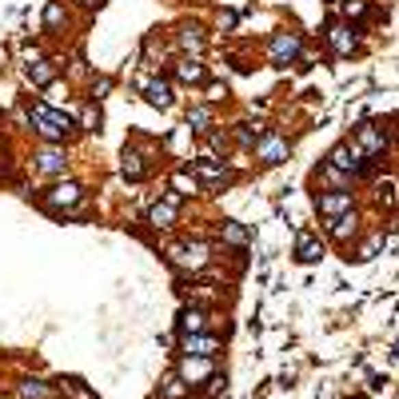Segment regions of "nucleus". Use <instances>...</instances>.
<instances>
[{
	"label": "nucleus",
	"mask_w": 399,
	"mask_h": 399,
	"mask_svg": "<svg viewBox=\"0 0 399 399\" xmlns=\"http://www.w3.org/2000/svg\"><path fill=\"white\" fill-rule=\"evenodd\" d=\"M28 120H32V128L44 136V140H68L72 136V116H64V112H56V108H48V104H28Z\"/></svg>",
	"instance_id": "nucleus-1"
},
{
	"label": "nucleus",
	"mask_w": 399,
	"mask_h": 399,
	"mask_svg": "<svg viewBox=\"0 0 399 399\" xmlns=\"http://www.w3.org/2000/svg\"><path fill=\"white\" fill-rule=\"evenodd\" d=\"M268 52H272V64L287 68V64H292V60L300 56V36H296V32H280V36H272Z\"/></svg>",
	"instance_id": "nucleus-2"
},
{
	"label": "nucleus",
	"mask_w": 399,
	"mask_h": 399,
	"mask_svg": "<svg viewBox=\"0 0 399 399\" xmlns=\"http://www.w3.org/2000/svg\"><path fill=\"white\" fill-rule=\"evenodd\" d=\"M256 156H259V164H268V168H276L287 160V140H280L276 132H263L256 144Z\"/></svg>",
	"instance_id": "nucleus-3"
},
{
	"label": "nucleus",
	"mask_w": 399,
	"mask_h": 399,
	"mask_svg": "<svg viewBox=\"0 0 399 399\" xmlns=\"http://www.w3.org/2000/svg\"><path fill=\"white\" fill-rule=\"evenodd\" d=\"M168 256L176 268H200L204 259H208V244H200V240H192V244H176V248H168Z\"/></svg>",
	"instance_id": "nucleus-4"
},
{
	"label": "nucleus",
	"mask_w": 399,
	"mask_h": 399,
	"mask_svg": "<svg viewBox=\"0 0 399 399\" xmlns=\"http://www.w3.org/2000/svg\"><path fill=\"white\" fill-rule=\"evenodd\" d=\"M316 208H320V216H328V220H339L344 211H352V192L331 188L324 196H316Z\"/></svg>",
	"instance_id": "nucleus-5"
},
{
	"label": "nucleus",
	"mask_w": 399,
	"mask_h": 399,
	"mask_svg": "<svg viewBox=\"0 0 399 399\" xmlns=\"http://www.w3.org/2000/svg\"><path fill=\"white\" fill-rule=\"evenodd\" d=\"M355 144L376 160L379 152H383V144H387V132H383L379 124H359V128H355Z\"/></svg>",
	"instance_id": "nucleus-6"
},
{
	"label": "nucleus",
	"mask_w": 399,
	"mask_h": 399,
	"mask_svg": "<svg viewBox=\"0 0 399 399\" xmlns=\"http://www.w3.org/2000/svg\"><path fill=\"white\" fill-rule=\"evenodd\" d=\"M176 208H180V192H168L164 204H156V208L148 211V224L152 228H172L176 224Z\"/></svg>",
	"instance_id": "nucleus-7"
},
{
	"label": "nucleus",
	"mask_w": 399,
	"mask_h": 399,
	"mask_svg": "<svg viewBox=\"0 0 399 399\" xmlns=\"http://www.w3.org/2000/svg\"><path fill=\"white\" fill-rule=\"evenodd\" d=\"M328 44L339 52V56H352V48H355V32L348 28L344 21H331L328 24Z\"/></svg>",
	"instance_id": "nucleus-8"
},
{
	"label": "nucleus",
	"mask_w": 399,
	"mask_h": 399,
	"mask_svg": "<svg viewBox=\"0 0 399 399\" xmlns=\"http://www.w3.org/2000/svg\"><path fill=\"white\" fill-rule=\"evenodd\" d=\"M80 196L84 192L76 188V184H56V188H48L44 204L48 208H72V204H80Z\"/></svg>",
	"instance_id": "nucleus-9"
},
{
	"label": "nucleus",
	"mask_w": 399,
	"mask_h": 399,
	"mask_svg": "<svg viewBox=\"0 0 399 399\" xmlns=\"http://www.w3.org/2000/svg\"><path fill=\"white\" fill-rule=\"evenodd\" d=\"M216 352H220V339H216V335H200V331H196V335L184 339V355H204V359H211Z\"/></svg>",
	"instance_id": "nucleus-10"
},
{
	"label": "nucleus",
	"mask_w": 399,
	"mask_h": 399,
	"mask_svg": "<svg viewBox=\"0 0 399 399\" xmlns=\"http://www.w3.org/2000/svg\"><path fill=\"white\" fill-rule=\"evenodd\" d=\"M196 176H204L211 188H220V184L232 180V172H228L224 164H216V160H196Z\"/></svg>",
	"instance_id": "nucleus-11"
},
{
	"label": "nucleus",
	"mask_w": 399,
	"mask_h": 399,
	"mask_svg": "<svg viewBox=\"0 0 399 399\" xmlns=\"http://www.w3.org/2000/svg\"><path fill=\"white\" fill-rule=\"evenodd\" d=\"M144 100H148L152 108H172V84H168V80H152V84H144Z\"/></svg>",
	"instance_id": "nucleus-12"
},
{
	"label": "nucleus",
	"mask_w": 399,
	"mask_h": 399,
	"mask_svg": "<svg viewBox=\"0 0 399 399\" xmlns=\"http://www.w3.org/2000/svg\"><path fill=\"white\" fill-rule=\"evenodd\" d=\"M32 160H36V168H40V172H48V176H60V172H64V164H68V160H64V152H56V148L36 152Z\"/></svg>",
	"instance_id": "nucleus-13"
},
{
	"label": "nucleus",
	"mask_w": 399,
	"mask_h": 399,
	"mask_svg": "<svg viewBox=\"0 0 399 399\" xmlns=\"http://www.w3.org/2000/svg\"><path fill=\"white\" fill-rule=\"evenodd\" d=\"M320 256H324V248L311 240V232H300V235H296V259H300V263H316Z\"/></svg>",
	"instance_id": "nucleus-14"
},
{
	"label": "nucleus",
	"mask_w": 399,
	"mask_h": 399,
	"mask_svg": "<svg viewBox=\"0 0 399 399\" xmlns=\"http://www.w3.org/2000/svg\"><path fill=\"white\" fill-rule=\"evenodd\" d=\"M204 324H208V316H204L200 307H188V311H180V331H184V335H196V331L204 328Z\"/></svg>",
	"instance_id": "nucleus-15"
},
{
	"label": "nucleus",
	"mask_w": 399,
	"mask_h": 399,
	"mask_svg": "<svg viewBox=\"0 0 399 399\" xmlns=\"http://www.w3.org/2000/svg\"><path fill=\"white\" fill-rule=\"evenodd\" d=\"M180 80H188V84H204V80H208V72H204V64H200V60H180Z\"/></svg>",
	"instance_id": "nucleus-16"
},
{
	"label": "nucleus",
	"mask_w": 399,
	"mask_h": 399,
	"mask_svg": "<svg viewBox=\"0 0 399 399\" xmlns=\"http://www.w3.org/2000/svg\"><path fill=\"white\" fill-rule=\"evenodd\" d=\"M220 235H224L228 244H235V248H248V240H252V232H248L244 224H232V220H228V224L220 228Z\"/></svg>",
	"instance_id": "nucleus-17"
},
{
	"label": "nucleus",
	"mask_w": 399,
	"mask_h": 399,
	"mask_svg": "<svg viewBox=\"0 0 399 399\" xmlns=\"http://www.w3.org/2000/svg\"><path fill=\"white\" fill-rule=\"evenodd\" d=\"M52 76H56V68L44 64V60H40V64H28V80H32L36 88H48V84H52Z\"/></svg>",
	"instance_id": "nucleus-18"
},
{
	"label": "nucleus",
	"mask_w": 399,
	"mask_h": 399,
	"mask_svg": "<svg viewBox=\"0 0 399 399\" xmlns=\"http://www.w3.org/2000/svg\"><path fill=\"white\" fill-rule=\"evenodd\" d=\"M208 376V359L204 355H188L184 359V379H204Z\"/></svg>",
	"instance_id": "nucleus-19"
},
{
	"label": "nucleus",
	"mask_w": 399,
	"mask_h": 399,
	"mask_svg": "<svg viewBox=\"0 0 399 399\" xmlns=\"http://www.w3.org/2000/svg\"><path fill=\"white\" fill-rule=\"evenodd\" d=\"M188 124H192V132H208L211 128V112L204 108V104H196V108L188 112Z\"/></svg>",
	"instance_id": "nucleus-20"
},
{
	"label": "nucleus",
	"mask_w": 399,
	"mask_h": 399,
	"mask_svg": "<svg viewBox=\"0 0 399 399\" xmlns=\"http://www.w3.org/2000/svg\"><path fill=\"white\" fill-rule=\"evenodd\" d=\"M21 396L24 399H52V387H48V383H40V379H28V383L21 387Z\"/></svg>",
	"instance_id": "nucleus-21"
},
{
	"label": "nucleus",
	"mask_w": 399,
	"mask_h": 399,
	"mask_svg": "<svg viewBox=\"0 0 399 399\" xmlns=\"http://www.w3.org/2000/svg\"><path fill=\"white\" fill-rule=\"evenodd\" d=\"M331 224H335V228H331V232H335V240H348V235H355V216H352V211H344V216H339V220H331Z\"/></svg>",
	"instance_id": "nucleus-22"
},
{
	"label": "nucleus",
	"mask_w": 399,
	"mask_h": 399,
	"mask_svg": "<svg viewBox=\"0 0 399 399\" xmlns=\"http://www.w3.org/2000/svg\"><path fill=\"white\" fill-rule=\"evenodd\" d=\"M180 44L188 48V52H200V48H204V32H200V28H184V32H180Z\"/></svg>",
	"instance_id": "nucleus-23"
},
{
	"label": "nucleus",
	"mask_w": 399,
	"mask_h": 399,
	"mask_svg": "<svg viewBox=\"0 0 399 399\" xmlns=\"http://www.w3.org/2000/svg\"><path fill=\"white\" fill-rule=\"evenodd\" d=\"M124 176H128V180H140L144 176V164H140L136 152H124Z\"/></svg>",
	"instance_id": "nucleus-24"
},
{
	"label": "nucleus",
	"mask_w": 399,
	"mask_h": 399,
	"mask_svg": "<svg viewBox=\"0 0 399 399\" xmlns=\"http://www.w3.org/2000/svg\"><path fill=\"white\" fill-rule=\"evenodd\" d=\"M60 21H64V8H60V4H48L44 8V28H56Z\"/></svg>",
	"instance_id": "nucleus-25"
},
{
	"label": "nucleus",
	"mask_w": 399,
	"mask_h": 399,
	"mask_svg": "<svg viewBox=\"0 0 399 399\" xmlns=\"http://www.w3.org/2000/svg\"><path fill=\"white\" fill-rule=\"evenodd\" d=\"M379 248H383V235H376V240H368V244L359 248V256H355V259H372V256L379 252Z\"/></svg>",
	"instance_id": "nucleus-26"
},
{
	"label": "nucleus",
	"mask_w": 399,
	"mask_h": 399,
	"mask_svg": "<svg viewBox=\"0 0 399 399\" xmlns=\"http://www.w3.org/2000/svg\"><path fill=\"white\" fill-rule=\"evenodd\" d=\"M176 188H180V192H196V188H200V180L188 176V172H180V176H176Z\"/></svg>",
	"instance_id": "nucleus-27"
},
{
	"label": "nucleus",
	"mask_w": 399,
	"mask_h": 399,
	"mask_svg": "<svg viewBox=\"0 0 399 399\" xmlns=\"http://www.w3.org/2000/svg\"><path fill=\"white\" fill-rule=\"evenodd\" d=\"M164 396H168V399H180V396H184V383H180V379H168Z\"/></svg>",
	"instance_id": "nucleus-28"
},
{
	"label": "nucleus",
	"mask_w": 399,
	"mask_h": 399,
	"mask_svg": "<svg viewBox=\"0 0 399 399\" xmlns=\"http://www.w3.org/2000/svg\"><path fill=\"white\" fill-rule=\"evenodd\" d=\"M344 12H348V16H359V12H363V4H359V0H348V4H344Z\"/></svg>",
	"instance_id": "nucleus-29"
}]
</instances>
